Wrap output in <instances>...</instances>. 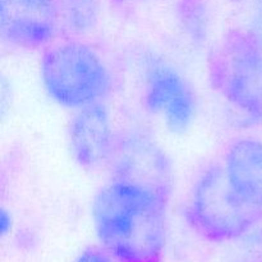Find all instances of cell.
Segmentation results:
<instances>
[{"instance_id":"cell-6","label":"cell","mask_w":262,"mask_h":262,"mask_svg":"<svg viewBox=\"0 0 262 262\" xmlns=\"http://www.w3.org/2000/svg\"><path fill=\"white\" fill-rule=\"evenodd\" d=\"M142 101L150 114L165 123L171 133H184L197 118L199 101L191 82L164 60H150L143 74Z\"/></svg>"},{"instance_id":"cell-13","label":"cell","mask_w":262,"mask_h":262,"mask_svg":"<svg viewBox=\"0 0 262 262\" xmlns=\"http://www.w3.org/2000/svg\"><path fill=\"white\" fill-rule=\"evenodd\" d=\"M0 228H2L3 235L8 234V232L12 229V215L5 209H2V214H0Z\"/></svg>"},{"instance_id":"cell-12","label":"cell","mask_w":262,"mask_h":262,"mask_svg":"<svg viewBox=\"0 0 262 262\" xmlns=\"http://www.w3.org/2000/svg\"><path fill=\"white\" fill-rule=\"evenodd\" d=\"M73 262H115L114 258L104 250L99 247H89L79 253Z\"/></svg>"},{"instance_id":"cell-9","label":"cell","mask_w":262,"mask_h":262,"mask_svg":"<svg viewBox=\"0 0 262 262\" xmlns=\"http://www.w3.org/2000/svg\"><path fill=\"white\" fill-rule=\"evenodd\" d=\"M222 165L235 193L251 206L262 210V140H233L225 150Z\"/></svg>"},{"instance_id":"cell-8","label":"cell","mask_w":262,"mask_h":262,"mask_svg":"<svg viewBox=\"0 0 262 262\" xmlns=\"http://www.w3.org/2000/svg\"><path fill=\"white\" fill-rule=\"evenodd\" d=\"M118 136L114 133L112 114L104 101L74 112L68 128L72 158L86 170L109 165Z\"/></svg>"},{"instance_id":"cell-3","label":"cell","mask_w":262,"mask_h":262,"mask_svg":"<svg viewBox=\"0 0 262 262\" xmlns=\"http://www.w3.org/2000/svg\"><path fill=\"white\" fill-rule=\"evenodd\" d=\"M40 78L48 96L73 112L101 102L113 89L109 66L82 37L59 36L43 48Z\"/></svg>"},{"instance_id":"cell-11","label":"cell","mask_w":262,"mask_h":262,"mask_svg":"<svg viewBox=\"0 0 262 262\" xmlns=\"http://www.w3.org/2000/svg\"><path fill=\"white\" fill-rule=\"evenodd\" d=\"M179 19L194 45H201L209 36V13L201 0H183Z\"/></svg>"},{"instance_id":"cell-2","label":"cell","mask_w":262,"mask_h":262,"mask_svg":"<svg viewBox=\"0 0 262 262\" xmlns=\"http://www.w3.org/2000/svg\"><path fill=\"white\" fill-rule=\"evenodd\" d=\"M210 87L241 115L243 125L262 124V37L250 28H230L210 50Z\"/></svg>"},{"instance_id":"cell-5","label":"cell","mask_w":262,"mask_h":262,"mask_svg":"<svg viewBox=\"0 0 262 262\" xmlns=\"http://www.w3.org/2000/svg\"><path fill=\"white\" fill-rule=\"evenodd\" d=\"M112 179L143 187L170 200L174 173L170 158L147 133L133 129L118 136L107 165Z\"/></svg>"},{"instance_id":"cell-7","label":"cell","mask_w":262,"mask_h":262,"mask_svg":"<svg viewBox=\"0 0 262 262\" xmlns=\"http://www.w3.org/2000/svg\"><path fill=\"white\" fill-rule=\"evenodd\" d=\"M3 42L20 50H42L60 36L54 0H0Z\"/></svg>"},{"instance_id":"cell-1","label":"cell","mask_w":262,"mask_h":262,"mask_svg":"<svg viewBox=\"0 0 262 262\" xmlns=\"http://www.w3.org/2000/svg\"><path fill=\"white\" fill-rule=\"evenodd\" d=\"M170 200L143 187L112 179L92 200L101 247L115 262H163Z\"/></svg>"},{"instance_id":"cell-10","label":"cell","mask_w":262,"mask_h":262,"mask_svg":"<svg viewBox=\"0 0 262 262\" xmlns=\"http://www.w3.org/2000/svg\"><path fill=\"white\" fill-rule=\"evenodd\" d=\"M60 36L86 37L96 30L101 14L100 0H54Z\"/></svg>"},{"instance_id":"cell-4","label":"cell","mask_w":262,"mask_h":262,"mask_svg":"<svg viewBox=\"0 0 262 262\" xmlns=\"http://www.w3.org/2000/svg\"><path fill=\"white\" fill-rule=\"evenodd\" d=\"M187 224L204 241L227 243L250 233L262 220V210L241 199L222 163L207 166L194 181L184 210Z\"/></svg>"}]
</instances>
